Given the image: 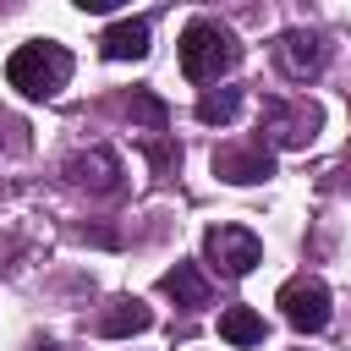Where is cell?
Returning <instances> with one entry per match:
<instances>
[{"label": "cell", "mask_w": 351, "mask_h": 351, "mask_svg": "<svg viewBox=\"0 0 351 351\" xmlns=\"http://www.w3.org/2000/svg\"><path fill=\"white\" fill-rule=\"evenodd\" d=\"M236 60H241V44H236L219 22H208V16L186 22V33H181V71H186L192 82H214V77H225Z\"/></svg>", "instance_id": "6da1fadb"}, {"label": "cell", "mask_w": 351, "mask_h": 351, "mask_svg": "<svg viewBox=\"0 0 351 351\" xmlns=\"http://www.w3.org/2000/svg\"><path fill=\"white\" fill-rule=\"evenodd\" d=\"M66 77H71V55H66L60 44H22V49L5 60V82H11L16 93H27V99L60 93Z\"/></svg>", "instance_id": "7a4b0ae2"}, {"label": "cell", "mask_w": 351, "mask_h": 351, "mask_svg": "<svg viewBox=\"0 0 351 351\" xmlns=\"http://www.w3.org/2000/svg\"><path fill=\"white\" fill-rule=\"evenodd\" d=\"M203 252H208V263H214L225 280H241V274H252V263L263 258V241H258L247 225H214V230L203 236Z\"/></svg>", "instance_id": "3957f363"}, {"label": "cell", "mask_w": 351, "mask_h": 351, "mask_svg": "<svg viewBox=\"0 0 351 351\" xmlns=\"http://www.w3.org/2000/svg\"><path fill=\"white\" fill-rule=\"evenodd\" d=\"M280 313H285V324H291V329L318 335V329L329 324V285H324V280H313V274L285 280V285H280Z\"/></svg>", "instance_id": "277c9868"}, {"label": "cell", "mask_w": 351, "mask_h": 351, "mask_svg": "<svg viewBox=\"0 0 351 351\" xmlns=\"http://www.w3.org/2000/svg\"><path fill=\"white\" fill-rule=\"evenodd\" d=\"M274 60H280V71H285V77L307 82V77H318V71H324V38H318V33H307V27H291V33H280Z\"/></svg>", "instance_id": "5b68a950"}, {"label": "cell", "mask_w": 351, "mask_h": 351, "mask_svg": "<svg viewBox=\"0 0 351 351\" xmlns=\"http://www.w3.org/2000/svg\"><path fill=\"white\" fill-rule=\"evenodd\" d=\"M263 132L285 148H302L313 132H318V110L313 104H285V99H269L263 104Z\"/></svg>", "instance_id": "8992f818"}, {"label": "cell", "mask_w": 351, "mask_h": 351, "mask_svg": "<svg viewBox=\"0 0 351 351\" xmlns=\"http://www.w3.org/2000/svg\"><path fill=\"white\" fill-rule=\"evenodd\" d=\"M214 170H219L225 181L247 186V181H263V176H274V159L263 154V143H252V148H219V154H214Z\"/></svg>", "instance_id": "52a82bcc"}, {"label": "cell", "mask_w": 351, "mask_h": 351, "mask_svg": "<svg viewBox=\"0 0 351 351\" xmlns=\"http://www.w3.org/2000/svg\"><path fill=\"white\" fill-rule=\"evenodd\" d=\"M66 176L82 181V186H93V192H115V186H121V159H115L110 148H93V154H77V159L66 165Z\"/></svg>", "instance_id": "ba28073f"}, {"label": "cell", "mask_w": 351, "mask_h": 351, "mask_svg": "<svg viewBox=\"0 0 351 351\" xmlns=\"http://www.w3.org/2000/svg\"><path fill=\"white\" fill-rule=\"evenodd\" d=\"M99 49H104L110 60H143V55H148V22L137 16V22H115V27H104Z\"/></svg>", "instance_id": "9c48e42d"}, {"label": "cell", "mask_w": 351, "mask_h": 351, "mask_svg": "<svg viewBox=\"0 0 351 351\" xmlns=\"http://www.w3.org/2000/svg\"><path fill=\"white\" fill-rule=\"evenodd\" d=\"M154 324V313L137 302V296H121V302H110V313L99 318V335H110V340H121V335H143Z\"/></svg>", "instance_id": "30bf717a"}, {"label": "cell", "mask_w": 351, "mask_h": 351, "mask_svg": "<svg viewBox=\"0 0 351 351\" xmlns=\"http://www.w3.org/2000/svg\"><path fill=\"white\" fill-rule=\"evenodd\" d=\"M165 296H176L181 307H208V280L197 274V263H176L165 280H159Z\"/></svg>", "instance_id": "8fae6325"}, {"label": "cell", "mask_w": 351, "mask_h": 351, "mask_svg": "<svg viewBox=\"0 0 351 351\" xmlns=\"http://www.w3.org/2000/svg\"><path fill=\"white\" fill-rule=\"evenodd\" d=\"M219 335L230 346H263V318L252 307H225L219 313Z\"/></svg>", "instance_id": "7c38bea8"}, {"label": "cell", "mask_w": 351, "mask_h": 351, "mask_svg": "<svg viewBox=\"0 0 351 351\" xmlns=\"http://www.w3.org/2000/svg\"><path fill=\"white\" fill-rule=\"evenodd\" d=\"M236 110H241V88H219V93L197 99V121L203 126H225V121H236Z\"/></svg>", "instance_id": "4fadbf2b"}, {"label": "cell", "mask_w": 351, "mask_h": 351, "mask_svg": "<svg viewBox=\"0 0 351 351\" xmlns=\"http://www.w3.org/2000/svg\"><path fill=\"white\" fill-rule=\"evenodd\" d=\"M132 115H137V121H148L154 132H165V104H159L154 93H132Z\"/></svg>", "instance_id": "5bb4252c"}]
</instances>
